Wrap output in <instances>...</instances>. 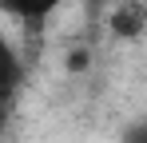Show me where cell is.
<instances>
[{"mask_svg":"<svg viewBox=\"0 0 147 143\" xmlns=\"http://www.w3.org/2000/svg\"><path fill=\"white\" fill-rule=\"evenodd\" d=\"M143 28H147V4H139V0H123L107 16V32L115 40H139Z\"/></svg>","mask_w":147,"mask_h":143,"instance_id":"6da1fadb","label":"cell"},{"mask_svg":"<svg viewBox=\"0 0 147 143\" xmlns=\"http://www.w3.org/2000/svg\"><path fill=\"white\" fill-rule=\"evenodd\" d=\"M8 4V12H16V16H24V20L32 24H40V20H48L52 12H60L68 0H4Z\"/></svg>","mask_w":147,"mask_h":143,"instance_id":"7a4b0ae2","label":"cell"},{"mask_svg":"<svg viewBox=\"0 0 147 143\" xmlns=\"http://www.w3.org/2000/svg\"><path fill=\"white\" fill-rule=\"evenodd\" d=\"M123 143H147V115H143V119H135V123H127Z\"/></svg>","mask_w":147,"mask_h":143,"instance_id":"3957f363","label":"cell"},{"mask_svg":"<svg viewBox=\"0 0 147 143\" xmlns=\"http://www.w3.org/2000/svg\"><path fill=\"white\" fill-rule=\"evenodd\" d=\"M88 68V52H72L68 56V72H84Z\"/></svg>","mask_w":147,"mask_h":143,"instance_id":"277c9868","label":"cell"}]
</instances>
